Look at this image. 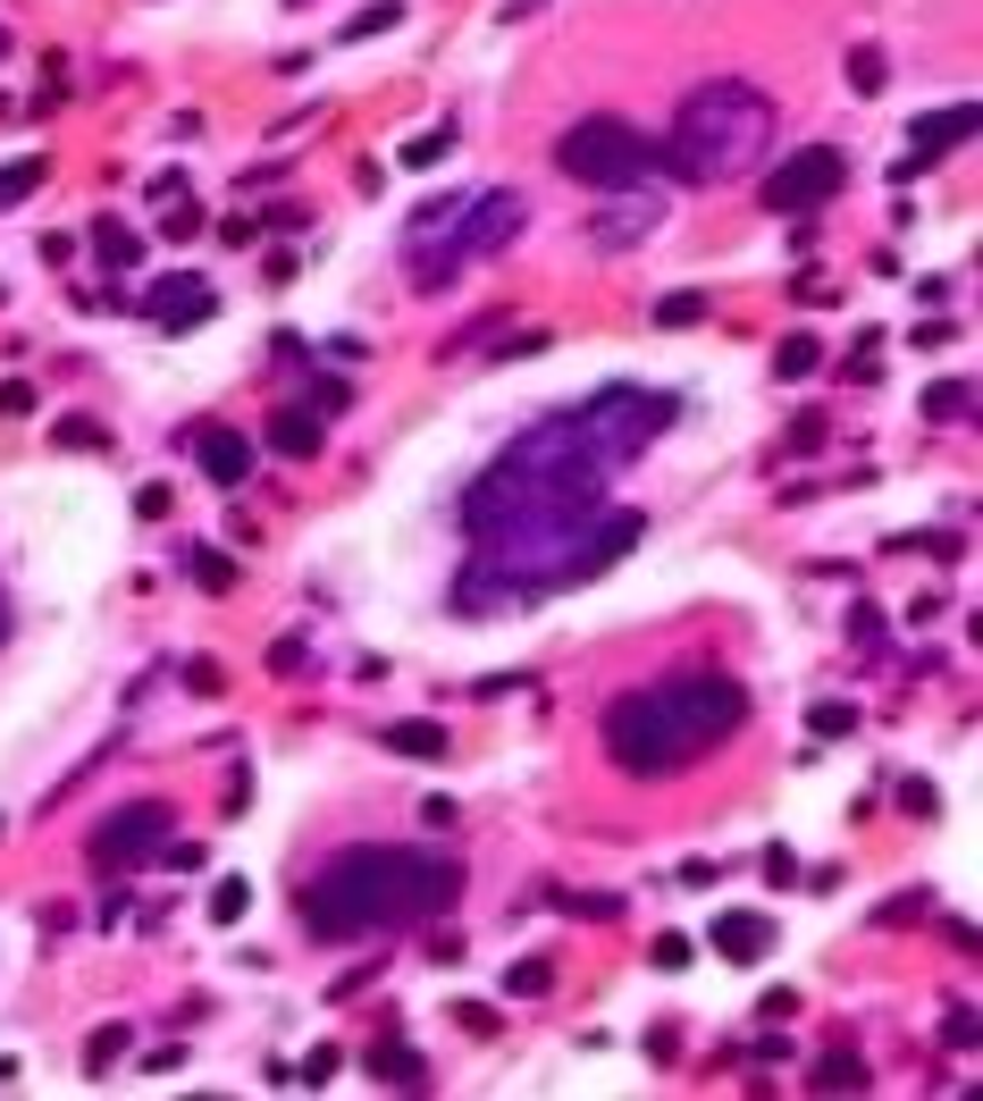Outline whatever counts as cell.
<instances>
[{
  "label": "cell",
  "instance_id": "cell-1",
  "mask_svg": "<svg viewBox=\"0 0 983 1101\" xmlns=\"http://www.w3.org/2000/svg\"><path fill=\"white\" fill-rule=\"evenodd\" d=\"M656 429H673V396L656 387H605L588 404H564L538 429H522L488 472L463 488V530L488 538L513 522H572V513H597L614 472L639 455Z\"/></svg>",
  "mask_w": 983,
  "mask_h": 1101
},
{
  "label": "cell",
  "instance_id": "cell-2",
  "mask_svg": "<svg viewBox=\"0 0 983 1101\" xmlns=\"http://www.w3.org/2000/svg\"><path fill=\"white\" fill-rule=\"evenodd\" d=\"M454 900H463V866L454 857L396 850V841H354V850H337L302 883V925L320 942H354V933H387V925H429Z\"/></svg>",
  "mask_w": 983,
  "mask_h": 1101
},
{
  "label": "cell",
  "instance_id": "cell-3",
  "mask_svg": "<svg viewBox=\"0 0 983 1101\" xmlns=\"http://www.w3.org/2000/svg\"><path fill=\"white\" fill-rule=\"evenodd\" d=\"M748 723V690L715 665H681L647 690H623L605 706V757L630 782H664L681 765H698L706 748H723Z\"/></svg>",
  "mask_w": 983,
  "mask_h": 1101
},
{
  "label": "cell",
  "instance_id": "cell-4",
  "mask_svg": "<svg viewBox=\"0 0 983 1101\" xmlns=\"http://www.w3.org/2000/svg\"><path fill=\"white\" fill-rule=\"evenodd\" d=\"M765 143H774V101L756 93V85H739V77H715V85H698V93L681 101L656 169L681 177V186H723V177H739Z\"/></svg>",
  "mask_w": 983,
  "mask_h": 1101
},
{
  "label": "cell",
  "instance_id": "cell-5",
  "mask_svg": "<svg viewBox=\"0 0 983 1101\" xmlns=\"http://www.w3.org/2000/svg\"><path fill=\"white\" fill-rule=\"evenodd\" d=\"M529 202L513 186H488V194H437V202L413 210V228H404V269H413L420 295H437L446 278H463L471 261L505 252L522 236Z\"/></svg>",
  "mask_w": 983,
  "mask_h": 1101
},
{
  "label": "cell",
  "instance_id": "cell-6",
  "mask_svg": "<svg viewBox=\"0 0 983 1101\" xmlns=\"http://www.w3.org/2000/svg\"><path fill=\"white\" fill-rule=\"evenodd\" d=\"M555 169H564L572 186L630 194V186L656 177V143H647L630 118H580V127H564V143H555Z\"/></svg>",
  "mask_w": 983,
  "mask_h": 1101
},
{
  "label": "cell",
  "instance_id": "cell-7",
  "mask_svg": "<svg viewBox=\"0 0 983 1101\" xmlns=\"http://www.w3.org/2000/svg\"><path fill=\"white\" fill-rule=\"evenodd\" d=\"M841 186H850V160L832 152V143H798V152L782 160L774 177H765V210H782V219H807V210H824Z\"/></svg>",
  "mask_w": 983,
  "mask_h": 1101
},
{
  "label": "cell",
  "instance_id": "cell-8",
  "mask_svg": "<svg viewBox=\"0 0 983 1101\" xmlns=\"http://www.w3.org/2000/svg\"><path fill=\"white\" fill-rule=\"evenodd\" d=\"M151 850H169V807L160 799H135V807H118V816L93 824V866H143Z\"/></svg>",
  "mask_w": 983,
  "mask_h": 1101
},
{
  "label": "cell",
  "instance_id": "cell-9",
  "mask_svg": "<svg viewBox=\"0 0 983 1101\" xmlns=\"http://www.w3.org/2000/svg\"><path fill=\"white\" fill-rule=\"evenodd\" d=\"M664 228V202H614V210H597L588 219V252H623V245H639V236H656Z\"/></svg>",
  "mask_w": 983,
  "mask_h": 1101
},
{
  "label": "cell",
  "instance_id": "cell-10",
  "mask_svg": "<svg viewBox=\"0 0 983 1101\" xmlns=\"http://www.w3.org/2000/svg\"><path fill=\"white\" fill-rule=\"evenodd\" d=\"M143 311H151L160 328H193V320H210V311H219V295H210L202 278H160V286L143 295Z\"/></svg>",
  "mask_w": 983,
  "mask_h": 1101
},
{
  "label": "cell",
  "instance_id": "cell-11",
  "mask_svg": "<svg viewBox=\"0 0 983 1101\" xmlns=\"http://www.w3.org/2000/svg\"><path fill=\"white\" fill-rule=\"evenodd\" d=\"M193 455H202V472L219 479V488H245V472H252V437H236V429H219V420H202V429H193Z\"/></svg>",
  "mask_w": 983,
  "mask_h": 1101
},
{
  "label": "cell",
  "instance_id": "cell-12",
  "mask_svg": "<svg viewBox=\"0 0 983 1101\" xmlns=\"http://www.w3.org/2000/svg\"><path fill=\"white\" fill-rule=\"evenodd\" d=\"M966 127H975V110H966V101H959V110H933V118H916V127H907V160H900V177H916L925 160H942L950 143L966 135Z\"/></svg>",
  "mask_w": 983,
  "mask_h": 1101
},
{
  "label": "cell",
  "instance_id": "cell-13",
  "mask_svg": "<svg viewBox=\"0 0 983 1101\" xmlns=\"http://www.w3.org/2000/svg\"><path fill=\"white\" fill-rule=\"evenodd\" d=\"M706 942H715L723 959H732V968H756V959L774 950V925H765V916H756V909H723Z\"/></svg>",
  "mask_w": 983,
  "mask_h": 1101
},
{
  "label": "cell",
  "instance_id": "cell-14",
  "mask_svg": "<svg viewBox=\"0 0 983 1101\" xmlns=\"http://www.w3.org/2000/svg\"><path fill=\"white\" fill-rule=\"evenodd\" d=\"M370 1077L387 1084V1093H429V1060H420L413 1043H378L370 1051Z\"/></svg>",
  "mask_w": 983,
  "mask_h": 1101
},
{
  "label": "cell",
  "instance_id": "cell-15",
  "mask_svg": "<svg viewBox=\"0 0 983 1101\" xmlns=\"http://www.w3.org/2000/svg\"><path fill=\"white\" fill-rule=\"evenodd\" d=\"M378 741L396 748V757H420V765H429V757H446V748H454V732H446V723H429V715H404V723H387Z\"/></svg>",
  "mask_w": 983,
  "mask_h": 1101
},
{
  "label": "cell",
  "instance_id": "cell-16",
  "mask_svg": "<svg viewBox=\"0 0 983 1101\" xmlns=\"http://www.w3.org/2000/svg\"><path fill=\"white\" fill-rule=\"evenodd\" d=\"M269 446H278V455H320V420L302 413V404H286V413H269Z\"/></svg>",
  "mask_w": 983,
  "mask_h": 1101
},
{
  "label": "cell",
  "instance_id": "cell-17",
  "mask_svg": "<svg viewBox=\"0 0 983 1101\" xmlns=\"http://www.w3.org/2000/svg\"><path fill=\"white\" fill-rule=\"evenodd\" d=\"M866 1060H850V1051H824L815 1060V1077H807V1093H866Z\"/></svg>",
  "mask_w": 983,
  "mask_h": 1101
},
{
  "label": "cell",
  "instance_id": "cell-18",
  "mask_svg": "<svg viewBox=\"0 0 983 1101\" xmlns=\"http://www.w3.org/2000/svg\"><path fill=\"white\" fill-rule=\"evenodd\" d=\"M42 177H51V160H42V152H26V160H0V210H9V202H26V194H34Z\"/></svg>",
  "mask_w": 983,
  "mask_h": 1101
},
{
  "label": "cell",
  "instance_id": "cell-19",
  "mask_svg": "<svg viewBox=\"0 0 983 1101\" xmlns=\"http://www.w3.org/2000/svg\"><path fill=\"white\" fill-rule=\"evenodd\" d=\"M118 1060H127V1025H93V1043H85V1077L101 1084Z\"/></svg>",
  "mask_w": 983,
  "mask_h": 1101
},
{
  "label": "cell",
  "instance_id": "cell-20",
  "mask_svg": "<svg viewBox=\"0 0 983 1101\" xmlns=\"http://www.w3.org/2000/svg\"><path fill=\"white\" fill-rule=\"evenodd\" d=\"M93 245H101V261H110V269H135V261H143V236H135V228H118V219H101V228H93Z\"/></svg>",
  "mask_w": 983,
  "mask_h": 1101
},
{
  "label": "cell",
  "instance_id": "cell-21",
  "mask_svg": "<svg viewBox=\"0 0 983 1101\" xmlns=\"http://www.w3.org/2000/svg\"><path fill=\"white\" fill-rule=\"evenodd\" d=\"M245 909H252V883L245 874H219V883H210V925H236Z\"/></svg>",
  "mask_w": 983,
  "mask_h": 1101
},
{
  "label": "cell",
  "instance_id": "cell-22",
  "mask_svg": "<svg viewBox=\"0 0 983 1101\" xmlns=\"http://www.w3.org/2000/svg\"><path fill=\"white\" fill-rule=\"evenodd\" d=\"M966 404H975V387H966V379L925 387V420H966Z\"/></svg>",
  "mask_w": 983,
  "mask_h": 1101
},
{
  "label": "cell",
  "instance_id": "cell-23",
  "mask_svg": "<svg viewBox=\"0 0 983 1101\" xmlns=\"http://www.w3.org/2000/svg\"><path fill=\"white\" fill-rule=\"evenodd\" d=\"M815 361H824V345H815V337H782V354H774V379H807Z\"/></svg>",
  "mask_w": 983,
  "mask_h": 1101
},
{
  "label": "cell",
  "instance_id": "cell-24",
  "mask_svg": "<svg viewBox=\"0 0 983 1101\" xmlns=\"http://www.w3.org/2000/svg\"><path fill=\"white\" fill-rule=\"evenodd\" d=\"M547 984H555V968H547V959H513V975H505V992H513V1001H538Z\"/></svg>",
  "mask_w": 983,
  "mask_h": 1101
},
{
  "label": "cell",
  "instance_id": "cell-25",
  "mask_svg": "<svg viewBox=\"0 0 983 1101\" xmlns=\"http://www.w3.org/2000/svg\"><path fill=\"white\" fill-rule=\"evenodd\" d=\"M883 77H891L883 51H874V42H857V51H850V93H883Z\"/></svg>",
  "mask_w": 983,
  "mask_h": 1101
},
{
  "label": "cell",
  "instance_id": "cell-26",
  "mask_svg": "<svg viewBox=\"0 0 983 1101\" xmlns=\"http://www.w3.org/2000/svg\"><path fill=\"white\" fill-rule=\"evenodd\" d=\"M446 152H454V127H429V135H413V143H404V169H437Z\"/></svg>",
  "mask_w": 983,
  "mask_h": 1101
},
{
  "label": "cell",
  "instance_id": "cell-27",
  "mask_svg": "<svg viewBox=\"0 0 983 1101\" xmlns=\"http://www.w3.org/2000/svg\"><path fill=\"white\" fill-rule=\"evenodd\" d=\"M186 572L202 581V589H236V564H227V555H210V547H186Z\"/></svg>",
  "mask_w": 983,
  "mask_h": 1101
},
{
  "label": "cell",
  "instance_id": "cell-28",
  "mask_svg": "<svg viewBox=\"0 0 983 1101\" xmlns=\"http://www.w3.org/2000/svg\"><path fill=\"white\" fill-rule=\"evenodd\" d=\"M345 404H354V387H345V379H311V396H302V413H311V420H337Z\"/></svg>",
  "mask_w": 983,
  "mask_h": 1101
},
{
  "label": "cell",
  "instance_id": "cell-29",
  "mask_svg": "<svg viewBox=\"0 0 983 1101\" xmlns=\"http://www.w3.org/2000/svg\"><path fill=\"white\" fill-rule=\"evenodd\" d=\"M916 916H933V892H900L874 909V925H916Z\"/></svg>",
  "mask_w": 983,
  "mask_h": 1101
},
{
  "label": "cell",
  "instance_id": "cell-30",
  "mask_svg": "<svg viewBox=\"0 0 983 1101\" xmlns=\"http://www.w3.org/2000/svg\"><path fill=\"white\" fill-rule=\"evenodd\" d=\"M807 732H815V741H850V732H857V706H815Z\"/></svg>",
  "mask_w": 983,
  "mask_h": 1101
},
{
  "label": "cell",
  "instance_id": "cell-31",
  "mask_svg": "<svg viewBox=\"0 0 983 1101\" xmlns=\"http://www.w3.org/2000/svg\"><path fill=\"white\" fill-rule=\"evenodd\" d=\"M689 320H706V295H664L656 304V328H689Z\"/></svg>",
  "mask_w": 983,
  "mask_h": 1101
},
{
  "label": "cell",
  "instance_id": "cell-32",
  "mask_svg": "<svg viewBox=\"0 0 983 1101\" xmlns=\"http://www.w3.org/2000/svg\"><path fill=\"white\" fill-rule=\"evenodd\" d=\"M975 1034H983V1025H975V1009L959 1001V1009L942 1018V1043H950V1051H975Z\"/></svg>",
  "mask_w": 983,
  "mask_h": 1101
},
{
  "label": "cell",
  "instance_id": "cell-33",
  "mask_svg": "<svg viewBox=\"0 0 983 1101\" xmlns=\"http://www.w3.org/2000/svg\"><path fill=\"white\" fill-rule=\"evenodd\" d=\"M396 18H404V9H396V0H378V9H361V18H354V26H345V42H370V34H378V26H396Z\"/></svg>",
  "mask_w": 983,
  "mask_h": 1101
},
{
  "label": "cell",
  "instance_id": "cell-34",
  "mask_svg": "<svg viewBox=\"0 0 983 1101\" xmlns=\"http://www.w3.org/2000/svg\"><path fill=\"white\" fill-rule=\"evenodd\" d=\"M328 1077H337V1051L320 1043V1051H311V1060H302V1068H295V1077H286V1084H328Z\"/></svg>",
  "mask_w": 983,
  "mask_h": 1101
},
{
  "label": "cell",
  "instance_id": "cell-35",
  "mask_svg": "<svg viewBox=\"0 0 983 1101\" xmlns=\"http://www.w3.org/2000/svg\"><path fill=\"white\" fill-rule=\"evenodd\" d=\"M656 968H664V975L689 968V933H656Z\"/></svg>",
  "mask_w": 983,
  "mask_h": 1101
},
{
  "label": "cell",
  "instance_id": "cell-36",
  "mask_svg": "<svg viewBox=\"0 0 983 1101\" xmlns=\"http://www.w3.org/2000/svg\"><path fill=\"white\" fill-rule=\"evenodd\" d=\"M0 413L26 420V413H34V387H26V379H0Z\"/></svg>",
  "mask_w": 983,
  "mask_h": 1101
},
{
  "label": "cell",
  "instance_id": "cell-37",
  "mask_svg": "<svg viewBox=\"0 0 983 1101\" xmlns=\"http://www.w3.org/2000/svg\"><path fill=\"white\" fill-rule=\"evenodd\" d=\"M186 682H193V690H202V698H219V690H227V673H219V665H210V656H193V665H186Z\"/></svg>",
  "mask_w": 983,
  "mask_h": 1101
},
{
  "label": "cell",
  "instance_id": "cell-38",
  "mask_svg": "<svg viewBox=\"0 0 983 1101\" xmlns=\"http://www.w3.org/2000/svg\"><path fill=\"white\" fill-rule=\"evenodd\" d=\"M135 513H143V522H160V513H169V479H151V488H135Z\"/></svg>",
  "mask_w": 983,
  "mask_h": 1101
},
{
  "label": "cell",
  "instance_id": "cell-39",
  "mask_svg": "<svg viewBox=\"0 0 983 1101\" xmlns=\"http://www.w3.org/2000/svg\"><path fill=\"white\" fill-rule=\"evenodd\" d=\"M850 639H857V647H883V614L857 606V614H850Z\"/></svg>",
  "mask_w": 983,
  "mask_h": 1101
},
{
  "label": "cell",
  "instance_id": "cell-40",
  "mask_svg": "<svg viewBox=\"0 0 983 1101\" xmlns=\"http://www.w3.org/2000/svg\"><path fill=\"white\" fill-rule=\"evenodd\" d=\"M900 799H907V816H933V807H942V791H933V782H907Z\"/></svg>",
  "mask_w": 983,
  "mask_h": 1101
},
{
  "label": "cell",
  "instance_id": "cell-41",
  "mask_svg": "<svg viewBox=\"0 0 983 1101\" xmlns=\"http://www.w3.org/2000/svg\"><path fill=\"white\" fill-rule=\"evenodd\" d=\"M454 816H463V807H454V799H446V791H437V799H420V824H437V833H446V824H454Z\"/></svg>",
  "mask_w": 983,
  "mask_h": 1101
},
{
  "label": "cell",
  "instance_id": "cell-42",
  "mask_svg": "<svg viewBox=\"0 0 983 1101\" xmlns=\"http://www.w3.org/2000/svg\"><path fill=\"white\" fill-rule=\"evenodd\" d=\"M169 236H177V245H186V236H202V210L177 202V210H169Z\"/></svg>",
  "mask_w": 983,
  "mask_h": 1101
},
{
  "label": "cell",
  "instance_id": "cell-43",
  "mask_svg": "<svg viewBox=\"0 0 983 1101\" xmlns=\"http://www.w3.org/2000/svg\"><path fill=\"white\" fill-rule=\"evenodd\" d=\"M791 1009H798V992H765V1001H756V1018H765V1025H782Z\"/></svg>",
  "mask_w": 983,
  "mask_h": 1101
},
{
  "label": "cell",
  "instance_id": "cell-44",
  "mask_svg": "<svg viewBox=\"0 0 983 1101\" xmlns=\"http://www.w3.org/2000/svg\"><path fill=\"white\" fill-rule=\"evenodd\" d=\"M529 9H547V0H505V18H529Z\"/></svg>",
  "mask_w": 983,
  "mask_h": 1101
},
{
  "label": "cell",
  "instance_id": "cell-45",
  "mask_svg": "<svg viewBox=\"0 0 983 1101\" xmlns=\"http://www.w3.org/2000/svg\"><path fill=\"white\" fill-rule=\"evenodd\" d=\"M0 639H9V597H0Z\"/></svg>",
  "mask_w": 983,
  "mask_h": 1101
},
{
  "label": "cell",
  "instance_id": "cell-46",
  "mask_svg": "<svg viewBox=\"0 0 983 1101\" xmlns=\"http://www.w3.org/2000/svg\"><path fill=\"white\" fill-rule=\"evenodd\" d=\"M0 59H9V34H0Z\"/></svg>",
  "mask_w": 983,
  "mask_h": 1101
}]
</instances>
